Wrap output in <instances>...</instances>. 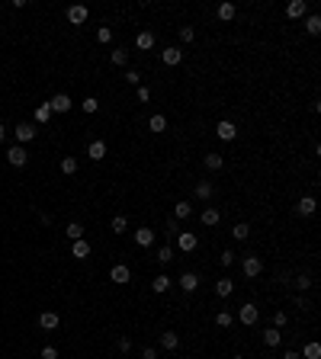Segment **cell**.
<instances>
[{
    "label": "cell",
    "mask_w": 321,
    "mask_h": 359,
    "mask_svg": "<svg viewBox=\"0 0 321 359\" xmlns=\"http://www.w3.org/2000/svg\"><path fill=\"white\" fill-rule=\"evenodd\" d=\"M302 356H305V359H321V343H305Z\"/></svg>",
    "instance_id": "34"
},
{
    "label": "cell",
    "mask_w": 321,
    "mask_h": 359,
    "mask_svg": "<svg viewBox=\"0 0 321 359\" xmlns=\"http://www.w3.org/2000/svg\"><path fill=\"white\" fill-rule=\"evenodd\" d=\"M58 321H61V317L55 314V311H42V314H39V327H42V330H55V327H58Z\"/></svg>",
    "instance_id": "13"
},
{
    "label": "cell",
    "mask_w": 321,
    "mask_h": 359,
    "mask_svg": "<svg viewBox=\"0 0 321 359\" xmlns=\"http://www.w3.org/2000/svg\"><path fill=\"white\" fill-rule=\"evenodd\" d=\"M170 282H174V279H170V276H154V282H151V289H154V292H167V289H170Z\"/></svg>",
    "instance_id": "30"
},
{
    "label": "cell",
    "mask_w": 321,
    "mask_h": 359,
    "mask_svg": "<svg viewBox=\"0 0 321 359\" xmlns=\"http://www.w3.org/2000/svg\"><path fill=\"white\" fill-rule=\"evenodd\" d=\"M97 42L100 45H109V42H113V29H109V26H100V29H97Z\"/></svg>",
    "instance_id": "36"
},
{
    "label": "cell",
    "mask_w": 321,
    "mask_h": 359,
    "mask_svg": "<svg viewBox=\"0 0 321 359\" xmlns=\"http://www.w3.org/2000/svg\"><path fill=\"white\" fill-rule=\"evenodd\" d=\"M190 215H193V205H190V202H177V205H174V218L177 221L190 218Z\"/></svg>",
    "instance_id": "26"
},
{
    "label": "cell",
    "mask_w": 321,
    "mask_h": 359,
    "mask_svg": "<svg viewBox=\"0 0 321 359\" xmlns=\"http://www.w3.org/2000/svg\"><path fill=\"white\" fill-rule=\"evenodd\" d=\"M170 260H174V247H170V244H164V247L158 250V263H161V266H167Z\"/></svg>",
    "instance_id": "32"
},
{
    "label": "cell",
    "mask_w": 321,
    "mask_h": 359,
    "mask_svg": "<svg viewBox=\"0 0 321 359\" xmlns=\"http://www.w3.org/2000/svg\"><path fill=\"white\" fill-rule=\"evenodd\" d=\"M67 241H84V225H80V221H71V225H67Z\"/></svg>",
    "instance_id": "28"
},
{
    "label": "cell",
    "mask_w": 321,
    "mask_h": 359,
    "mask_svg": "<svg viewBox=\"0 0 321 359\" xmlns=\"http://www.w3.org/2000/svg\"><path fill=\"white\" fill-rule=\"evenodd\" d=\"M49 106H52V112H71V97L67 93H55Z\"/></svg>",
    "instance_id": "9"
},
{
    "label": "cell",
    "mask_w": 321,
    "mask_h": 359,
    "mask_svg": "<svg viewBox=\"0 0 321 359\" xmlns=\"http://www.w3.org/2000/svg\"><path fill=\"white\" fill-rule=\"evenodd\" d=\"M116 347H119V350H122V353H128V350H132V340H128V337H122V340H119V343H116Z\"/></svg>",
    "instance_id": "47"
},
{
    "label": "cell",
    "mask_w": 321,
    "mask_h": 359,
    "mask_svg": "<svg viewBox=\"0 0 321 359\" xmlns=\"http://www.w3.org/2000/svg\"><path fill=\"white\" fill-rule=\"evenodd\" d=\"M315 205H318L315 196H302V199L296 202V212H299V215H312V212H315Z\"/></svg>",
    "instance_id": "16"
},
{
    "label": "cell",
    "mask_w": 321,
    "mask_h": 359,
    "mask_svg": "<svg viewBox=\"0 0 321 359\" xmlns=\"http://www.w3.org/2000/svg\"><path fill=\"white\" fill-rule=\"evenodd\" d=\"M126 84L138 87V84H141V74H138V71H126Z\"/></svg>",
    "instance_id": "44"
},
{
    "label": "cell",
    "mask_w": 321,
    "mask_h": 359,
    "mask_svg": "<svg viewBox=\"0 0 321 359\" xmlns=\"http://www.w3.org/2000/svg\"><path fill=\"white\" fill-rule=\"evenodd\" d=\"M87 19V6H67V23H74V26H80Z\"/></svg>",
    "instance_id": "15"
},
{
    "label": "cell",
    "mask_w": 321,
    "mask_h": 359,
    "mask_svg": "<svg viewBox=\"0 0 321 359\" xmlns=\"http://www.w3.org/2000/svg\"><path fill=\"white\" fill-rule=\"evenodd\" d=\"M305 32H309V36H318L321 32V16L318 13H312V16L305 19Z\"/></svg>",
    "instance_id": "27"
},
{
    "label": "cell",
    "mask_w": 321,
    "mask_h": 359,
    "mask_svg": "<svg viewBox=\"0 0 321 359\" xmlns=\"http://www.w3.org/2000/svg\"><path fill=\"white\" fill-rule=\"evenodd\" d=\"M87 157L90 160H103L106 157V141H90V145H87Z\"/></svg>",
    "instance_id": "10"
},
{
    "label": "cell",
    "mask_w": 321,
    "mask_h": 359,
    "mask_svg": "<svg viewBox=\"0 0 321 359\" xmlns=\"http://www.w3.org/2000/svg\"><path fill=\"white\" fill-rule=\"evenodd\" d=\"M161 61H164V64H170V67H174V64H180V61H183V51L170 45V49H164V51H161Z\"/></svg>",
    "instance_id": "14"
},
{
    "label": "cell",
    "mask_w": 321,
    "mask_h": 359,
    "mask_svg": "<svg viewBox=\"0 0 321 359\" xmlns=\"http://www.w3.org/2000/svg\"><path fill=\"white\" fill-rule=\"evenodd\" d=\"M135 45H138L141 51H151L154 49V32H138V36H135Z\"/></svg>",
    "instance_id": "19"
},
{
    "label": "cell",
    "mask_w": 321,
    "mask_h": 359,
    "mask_svg": "<svg viewBox=\"0 0 321 359\" xmlns=\"http://www.w3.org/2000/svg\"><path fill=\"white\" fill-rule=\"evenodd\" d=\"M80 109H84V112H97V109H100V103H97V97H87V100H84V103H80Z\"/></svg>",
    "instance_id": "41"
},
{
    "label": "cell",
    "mask_w": 321,
    "mask_h": 359,
    "mask_svg": "<svg viewBox=\"0 0 321 359\" xmlns=\"http://www.w3.org/2000/svg\"><path fill=\"white\" fill-rule=\"evenodd\" d=\"M177 343H180V337L174 330H164L161 334V350H177Z\"/></svg>",
    "instance_id": "23"
},
{
    "label": "cell",
    "mask_w": 321,
    "mask_h": 359,
    "mask_svg": "<svg viewBox=\"0 0 321 359\" xmlns=\"http://www.w3.org/2000/svg\"><path fill=\"white\" fill-rule=\"evenodd\" d=\"M135 244H138V247H151L154 244V231L151 228H138V231H135Z\"/></svg>",
    "instance_id": "17"
},
{
    "label": "cell",
    "mask_w": 321,
    "mask_h": 359,
    "mask_svg": "<svg viewBox=\"0 0 321 359\" xmlns=\"http://www.w3.org/2000/svg\"><path fill=\"white\" fill-rule=\"evenodd\" d=\"M55 116V112H52V106L49 103H45V106H39V109H36V122H49Z\"/></svg>",
    "instance_id": "39"
},
{
    "label": "cell",
    "mask_w": 321,
    "mask_h": 359,
    "mask_svg": "<svg viewBox=\"0 0 321 359\" xmlns=\"http://www.w3.org/2000/svg\"><path fill=\"white\" fill-rule=\"evenodd\" d=\"M296 286H299V292H309V289H312V276H299V279H296Z\"/></svg>",
    "instance_id": "43"
},
{
    "label": "cell",
    "mask_w": 321,
    "mask_h": 359,
    "mask_svg": "<svg viewBox=\"0 0 321 359\" xmlns=\"http://www.w3.org/2000/svg\"><path fill=\"white\" fill-rule=\"evenodd\" d=\"M218 263H222V266H231V263H235V254H231V250H222V256H218Z\"/></svg>",
    "instance_id": "45"
},
{
    "label": "cell",
    "mask_w": 321,
    "mask_h": 359,
    "mask_svg": "<svg viewBox=\"0 0 321 359\" xmlns=\"http://www.w3.org/2000/svg\"><path fill=\"white\" fill-rule=\"evenodd\" d=\"M6 160H10L13 167H26V160H29V154H26L23 145H13L10 151H6Z\"/></svg>",
    "instance_id": "4"
},
{
    "label": "cell",
    "mask_w": 321,
    "mask_h": 359,
    "mask_svg": "<svg viewBox=\"0 0 321 359\" xmlns=\"http://www.w3.org/2000/svg\"><path fill=\"white\" fill-rule=\"evenodd\" d=\"M283 359H302V356H299V350H286Z\"/></svg>",
    "instance_id": "50"
},
{
    "label": "cell",
    "mask_w": 321,
    "mask_h": 359,
    "mask_svg": "<svg viewBox=\"0 0 321 359\" xmlns=\"http://www.w3.org/2000/svg\"><path fill=\"white\" fill-rule=\"evenodd\" d=\"M148 97H151V93H148V87H138V100H141V103H148Z\"/></svg>",
    "instance_id": "49"
},
{
    "label": "cell",
    "mask_w": 321,
    "mask_h": 359,
    "mask_svg": "<svg viewBox=\"0 0 321 359\" xmlns=\"http://www.w3.org/2000/svg\"><path fill=\"white\" fill-rule=\"evenodd\" d=\"M305 13H309V3H305V0H289V6H286V16L289 19H302Z\"/></svg>",
    "instance_id": "8"
},
{
    "label": "cell",
    "mask_w": 321,
    "mask_h": 359,
    "mask_svg": "<svg viewBox=\"0 0 321 359\" xmlns=\"http://www.w3.org/2000/svg\"><path fill=\"white\" fill-rule=\"evenodd\" d=\"M6 138V125H0V141H3Z\"/></svg>",
    "instance_id": "51"
},
{
    "label": "cell",
    "mask_w": 321,
    "mask_h": 359,
    "mask_svg": "<svg viewBox=\"0 0 321 359\" xmlns=\"http://www.w3.org/2000/svg\"><path fill=\"white\" fill-rule=\"evenodd\" d=\"M231 234H235L238 241H248L251 238V225H248V221H238V225L231 228Z\"/></svg>",
    "instance_id": "29"
},
{
    "label": "cell",
    "mask_w": 321,
    "mask_h": 359,
    "mask_svg": "<svg viewBox=\"0 0 321 359\" xmlns=\"http://www.w3.org/2000/svg\"><path fill=\"white\" fill-rule=\"evenodd\" d=\"M215 135H218L222 141H235V138H238V125H235V122H228V119H222V122L215 125Z\"/></svg>",
    "instance_id": "3"
},
{
    "label": "cell",
    "mask_w": 321,
    "mask_h": 359,
    "mask_svg": "<svg viewBox=\"0 0 321 359\" xmlns=\"http://www.w3.org/2000/svg\"><path fill=\"white\" fill-rule=\"evenodd\" d=\"M218 218H222V215H218V208H206V212H202V225H218Z\"/></svg>",
    "instance_id": "35"
},
{
    "label": "cell",
    "mask_w": 321,
    "mask_h": 359,
    "mask_svg": "<svg viewBox=\"0 0 321 359\" xmlns=\"http://www.w3.org/2000/svg\"><path fill=\"white\" fill-rule=\"evenodd\" d=\"M109 61H113L116 67H126V64H128V51H126V49H116L113 55H109Z\"/></svg>",
    "instance_id": "31"
},
{
    "label": "cell",
    "mask_w": 321,
    "mask_h": 359,
    "mask_svg": "<svg viewBox=\"0 0 321 359\" xmlns=\"http://www.w3.org/2000/svg\"><path fill=\"white\" fill-rule=\"evenodd\" d=\"M126 228H128L126 215H116V218H113V231H116V234H122V231H126Z\"/></svg>",
    "instance_id": "40"
},
{
    "label": "cell",
    "mask_w": 321,
    "mask_h": 359,
    "mask_svg": "<svg viewBox=\"0 0 321 359\" xmlns=\"http://www.w3.org/2000/svg\"><path fill=\"white\" fill-rule=\"evenodd\" d=\"M215 324H218V327H225V330H228L231 324H235V317H231L228 311H218V314H215Z\"/></svg>",
    "instance_id": "38"
},
{
    "label": "cell",
    "mask_w": 321,
    "mask_h": 359,
    "mask_svg": "<svg viewBox=\"0 0 321 359\" xmlns=\"http://www.w3.org/2000/svg\"><path fill=\"white\" fill-rule=\"evenodd\" d=\"M42 359H58V350L55 347H42Z\"/></svg>",
    "instance_id": "46"
},
{
    "label": "cell",
    "mask_w": 321,
    "mask_h": 359,
    "mask_svg": "<svg viewBox=\"0 0 321 359\" xmlns=\"http://www.w3.org/2000/svg\"><path fill=\"white\" fill-rule=\"evenodd\" d=\"M177 244H180V250H183V254H190V250H196L199 238H196L193 231H180V234H177Z\"/></svg>",
    "instance_id": "6"
},
{
    "label": "cell",
    "mask_w": 321,
    "mask_h": 359,
    "mask_svg": "<svg viewBox=\"0 0 321 359\" xmlns=\"http://www.w3.org/2000/svg\"><path fill=\"white\" fill-rule=\"evenodd\" d=\"M141 359H158V350H154V347H145V353H141Z\"/></svg>",
    "instance_id": "48"
},
{
    "label": "cell",
    "mask_w": 321,
    "mask_h": 359,
    "mask_svg": "<svg viewBox=\"0 0 321 359\" xmlns=\"http://www.w3.org/2000/svg\"><path fill=\"white\" fill-rule=\"evenodd\" d=\"M148 132H154V135L167 132V119H164V116H151V119H148Z\"/></svg>",
    "instance_id": "25"
},
{
    "label": "cell",
    "mask_w": 321,
    "mask_h": 359,
    "mask_svg": "<svg viewBox=\"0 0 321 359\" xmlns=\"http://www.w3.org/2000/svg\"><path fill=\"white\" fill-rule=\"evenodd\" d=\"M109 279H113V282H119V286H126V282L132 279V273H128V266H126V263H116V266L109 269Z\"/></svg>",
    "instance_id": "7"
},
{
    "label": "cell",
    "mask_w": 321,
    "mask_h": 359,
    "mask_svg": "<svg viewBox=\"0 0 321 359\" xmlns=\"http://www.w3.org/2000/svg\"><path fill=\"white\" fill-rule=\"evenodd\" d=\"M13 135H16L19 145H23V141H32L36 138V125H32V122H19V125L13 128Z\"/></svg>",
    "instance_id": "5"
},
{
    "label": "cell",
    "mask_w": 321,
    "mask_h": 359,
    "mask_svg": "<svg viewBox=\"0 0 321 359\" xmlns=\"http://www.w3.org/2000/svg\"><path fill=\"white\" fill-rule=\"evenodd\" d=\"M71 256L74 260H87V256H90V244L87 241H71Z\"/></svg>",
    "instance_id": "12"
},
{
    "label": "cell",
    "mask_w": 321,
    "mask_h": 359,
    "mask_svg": "<svg viewBox=\"0 0 321 359\" xmlns=\"http://www.w3.org/2000/svg\"><path fill=\"white\" fill-rule=\"evenodd\" d=\"M286 324H289V314H286V311H273V327L283 330Z\"/></svg>",
    "instance_id": "37"
},
{
    "label": "cell",
    "mask_w": 321,
    "mask_h": 359,
    "mask_svg": "<svg viewBox=\"0 0 321 359\" xmlns=\"http://www.w3.org/2000/svg\"><path fill=\"white\" fill-rule=\"evenodd\" d=\"M231 359H244V356H231Z\"/></svg>",
    "instance_id": "52"
},
{
    "label": "cell",
    "mask_w": 321,
    "mask_h": 359,
    "mask_svg": "<svg viewBox=\"0 0 321 359\" xmlns=\"http://www.w3.org/2000/svg\"><path fill=\"white\" fill-rule=\"evenodd\" d=\"M202 164H206L209 170H222V167H225V157H222V154H215V151H209L206 157H202Z\"/></svg>",
    "instance_id": "21"
},
{
    "label": "cell",
    "mask_w": 321,
    "mask_h": 359,
    "mask_svg": "<svg viewBox=\"0 0 321 359\" xmlns=\"http://www.w3.org/2000/svg\"><path fill=\"white\" fill-rule=\"evenodd\" d=\"M180 39H183V42H193V39H196V29H193V26H180Z\"/></svg>",
    "instance_id": "42"
},
{
    "label": "cell",
    "mask_w": 321,
    "mask_h": 359,
    "mask_svg": "<svg viewBox=\"0 0 321 359\" xmlns=\"http://www.w3.org/2000/svg\"><path fill=\"white\" fill-rule=\"evenodd\" d=\"M241 269H244V276H248V279H254V276L263 273V260H260V256H254V254H248L241 260Z\"/></svg>",
    "instance_id": "2"
},
{
    "label": "cell",
    "mask_w": 321,
    "mask_h": 359,
    "mask_svg": "<svg viewBox=\"0 0 321 359\" xmlns=\"http://www.w3.org/2000/svg\"><path fill=\"white\" fill-rule=\"evenodd\" d=\"M238 321H241L244 327H254V324L260 321V311H257V305H254V302L241 305V308H238Z\"/></svg>",
    "instance_id": "1"
},
{
    "label": "cell",
    "mask_w": 321,
    "mask_h": 359,
    "mask_svg": "<svg viewBox=\"0 0 321 359\" xmlns=\"http://www.w3.org/2000/svg\"><path fill=\"white\" fill-rule=\"evenodd\" d=\"M196 199H199V202H209V199H212V183H209V180H199V183H196Z\"/></svg>",
    "instance_id": "18"
},
{
    "label": "cell",
    "mask_w": 321,
    "mask_h": 359,
    "mask_svg": "<svg viewBox=\"0 0 321 359\" xmlns=\"http://www.w3.org/2000/svg\"><path fill=\"white\" fill-rule=\"evenodd\" d=\"M177 282H180V289H183V292H196V289H199V276H196V273H183L180 276V279H177Z\"/></svg>",
    "instance_id": "11"
},
{
    "label": "cell",
    "mask_w": 321,
    "mask_h": 359,
    "mask_svg": "<svg viewBox=\"0 0 321 359\" xmlns=\"http://www.w3.org/2000/svg\"><path fill=\"white\" fill-rule=\"evenodd\" d=\"M235 3H218V10H215V16L222 19V23H231V19H235Z\"/></svg>",
    "instance_id": "20"
},
{
    "label": "cell",
    "mask_w": 321,
    "mask_h": 359,
    "mask_svg": "<svg viewBox=\"0 0 321 359\" xmlns=\"http://www.w3.org/2000/svg\"><path fill=\"white\" fill-rule=\"evenodd\" d=\"M263 343H267V347H279V343H283V334H279L276 327H267L263 330Z\"/></svg>",
    "instance_id": "24"
},
{
    "label": "cell",
    "mask_w": 321,
    "mask_h": 359,
    "mask_svg": "<svg viewBox=\"0 0 321 359\" xmlns=\"http://www.w3.org/2000/svg\"><path fill=\"white\" fill-rule=\"evenodd\" d=\"M61 173L74 177V173H77V157H64V160H61Z\"/></svg>",
    "instance_id": "33"
},
{
    "label": "cell",
    "mask_w": 321,
    "mask_h": 359,
    "mask_svg": "<svg viewBox=\"0 0 321 359\" xmlns=\"http://www.w3.org/2000/svg\"><path fill=\"white\" fill-rule=\"evenodd\" d=\"M231 292H235V282H231V279H218L215 282V295H218V299H228Z\"/></svg>",
    "instance_id": "22"
}]
</instances>
